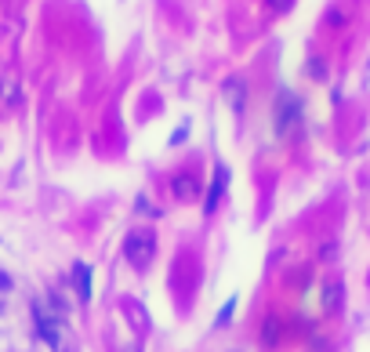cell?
<instances>
[{"label": "cell", "mask_w": 370, "mask_h": 352, "mask_svg": "<svg viewBox=\"0 0 370 352\" xmlns=\"http://www.w3.org/2000/svg\"><path fill=\"white\" fill-rule=\"evenodd\" d=\"M269 8L272 11H287V8H291V0H269Z\"/></svg>", "instance_id": "obj_7"}, {"label": "cell", "mask_w": 370, "mask_h": 352, "mask_svg": "<svg viewBox=\"0 0 370 352\" xmlns=\"http://www.w3.org/2000/svg\"><path fill=\"white\" fill-rule=\"evenodd\" d=\"M73 283H76V294L84 298V305H87V301H91V265L76 262L73 265Z\"/></svg>", "instance_id": "obj_4"}, {"label": "cell", "mask_w": 370, "mask_h": 352, "mask_svg": "<svg viewBox=\"0 0 370 352\" xmlns=\"http://www.w3.org/2000/svg\"><path fill=\"white\" fill-rule=\"evenodd\" d=\"M171 189H174V196H178V200H196V196H200V185L192 182L189 174H174Z\"/></svg>", "instance_id": "obj_5"}, {"label": "cell", "mask_w": 370, "mask_h": 352, "mask_svg": "<svg viewBox=\"0 0 370 352\" xmlns=\"http://www.w3.org/2000/svg\"><path fill=\"white\" fill-rule=\"evenodd\" d=\"M337 305H342V283H327L323 287V312H337Z\"/></svg>", "instance_id": "obj_6"}, {"label": "cell", "mask_w": 370, "mask_h": 352, "mask_svg": "<svg viewBox=\"0 0 370 352\" xmlns=\"http://www.w3.org/2000/svg\"><path fill=\"white\" fill-rule=\"evenodd\" d=\"M298 117H301L298 99H294L291 91H283L280 99H276V131H280V135H291L294 124H298Z\"/></svg>", "instance_id": "obj_2"}, {"label": "cell", "mask_w": 370, "mask_h": 352, "mask_svg": "<svg viewBox=\"0 0 370 352\" xmlns=\"http://www.w3.org/2000/svg\"><path fill=\"white\" fill-rule=\"evenodd\" d=\"M225 189H229V167L218 164L215 167V178H211V189H207V196H203V215L211 218L218 211V203L225 200Z\"/></svg>", "instance_id": "obj_3"}, {"label": "cell", "mask_w": 370, "mask_h": 352, "mask_svg": "<svg viewBox=\"0 0 370 352\" xmlns=\"http://www.w3.org/2000/svg\"><path fill=\"white\" fill-rule=\"evenodd\" d=\"M124 254L127 262H131L135 269H149L153 265V254H156V233L146 226V229H135L131 236H127L124 244Z\"/></svg>", "instance_id": "obj_1"}]
</instances>
